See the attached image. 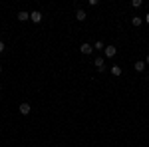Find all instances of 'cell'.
<instances>
[{
    "instance_id": "2",
    "label": "cell",
    "mask_w": 149,
    "mask_h": 147,
    "mask_svg": "<svg viewBox=\"0 0 149 147\" xmlns=\"http://www.w3.org/2000/svg\"><path fill=\"white\" fill-rule=\"evenodd\" d=\"M80 52L88 56V54H92V52H93V46H92V44H88V42H84V44L80 46Z\"/></svg>"
},
{
    "instance_id": "4",
    "label": "cell",
    "mask_w": 149,
    "mask_h": 147,
    "mask_svg": "<svg viewBox=\"0 0 149 147\" xmlns=\"http://www.w3.org/2000/svg\"><path fill=\"white\" fill-rule=\"evenodd\" d=\"M30 20L34 24H38V22H42V12H38V10H34V12H30Z\"/></svg>"
},
{
    "instance_id": "8",
    "label": "cell",
    "mask_w": 149,
    "mask_h": 147,
    "mask_svg": "<svg viewBox=\"0 0 149 147\" xmlns=\"http://www.w3.org/2000/svg\"><path fill=\"white\" fill-rule=\"evenodd\" d=\"M133 68H135V72H143V70H145V62H141V60H139V62L133 64Z\"/></svg>"
},
{
    "instance_id": "11",
    "label": "cell",
    "mask_w": 149,
    "mask_h": 147,
    "mask_svg": "<svg viewBox=\"0 0 149 147\" xmlns=\"http://www.w3.org/2000/svg\"><path fill=\"white\" fill-rule=\"evenodd\" d=\"M111 74H113L115 78H119V76H121V68H119V66H111Z\"/></svg>"
},
{
    "instance_id": "7",
    "label": "cell",
    "mask_w": 149,
    "mask_h": 147,
    "mask_svg": "<svg viewBox=\"0 0 149 147\" xmlns=\"http://www.w3.org/2000/svg\"><path fill=\"white\" fill-rule=\"evenodd\" d=\"M86 18H88V14H86L84 10H78V12H76V20H78V22H84Z\"/></svg>"
},
{
    "instance_id": "16",
    "label": "cell",
    "mask_w": 149,
    "mask_h": 147,
    "mask_svg": "<svg viewBox=\"0 0 149 147\" xmlns=\"http://www.w3.org/2000/svg\"><path fill=\"white\" fill-rule=\"evenodd\" d=\"M0 74H2V66H0Z\"/></svg>"
},
{
    "instance_id": "14",
    "label": "cell",
    "mask_w": 149,
    "mask_h": 147,
    "mask_svg": "<svg viewBox=\"0 0 149 147\" xmlns=\"http://www.w3.org/2000/svg\"><path fill=\"white\" fill-rule=\"evenodd\" d=\"M145 22L149 24V12H147V14H145Z\"/></svg>"
},
{
    "instance_id": "9",
    "label": "cell",
    "mask_w": 149,
    "mask_h": 147,
    "mask_svg": "<svg viewBox=\"0 0 149 147\" xmlns=\"http://www.w3.org/2000/svg\"><path fill=\"white\" fill-rule=\"evenodd\" d=\"M131 24H133V26H135V28H139V26H141V24H143V20H141V18H139V16H133V18H131Z\"/></svg>"
},
{
    "instance_id": "12",
    "label": "cell",
    "mask_w": 149,
    "mask_h": 147,
    "mask_svg": "<svg viewBox=\"0 0 149 147\" xmlns=\"http://www.w3.org/2000/svg\"><path fill=\"white\" fill-rule=\"evenodd\" d=\"M141 4H143V2H141V0H131V6H133V8H139V6H141Z\"/></svg>"
},
{
    "instance_id": "13",
    "label": "cell",
    "mask_w": 149,
    "mask_h": 147,
    "mask_svg": "<svg viewBox=\"0 0 149 147\" xmlns=\"http://www.w3.org/2000/svg\"><path fill=\"white\" fill-rule=\"evenodd\" d=\"M4 48H6V44H4V42H2V40H0V54H2V52H4Z\"/></svg>"
},
{
    "instance_id": "5",
    "label": "cell",
    "mask_w": 149,
    "mask_h": 147,
    "mask_svg": "<svg viewBox=\"0 0 149 147\" xmlns=\"http://www.w3.org/2000/svg\"><path fill=\"white\" fill-rule=\"evenodd\" d=\"M93 64H95V68L100 70V72L105 70V60H103V58H95V60H93Z\"/></svg>"
},
{
    "instance_id": "17",
    "label": "cell",
    "mask_w": 149,
    "mask_h": 147,
    "mask_svg": "<svg viewBox=\"0 0 149 147\" xmlns=\"http://www.w3.org/2000/svg\"><path fill=\"white\" fill-rule=\"evenodd\" d=\"M0 90H2V84H0Z\"/></svg>"
},
{
    "instance_id": "10",
    "label": "cell",
    "mask_w": 149,
    "mask_h": 147,
    "mask_svg": "<svg viewBox=\"0 0 149 147\" xmlns=\"http://www.w3.org/2000/svg\"><path fill=\"white\" fill-rule=\"evenodd\" d=\"M93 50H100V52H102V50H105V44H103L102 40H97V42L93 44Z\"/></svg>"
},
{
    "instance_id": "6",
    "label": "cell",
    "mask_w": 149,
    "mask_h": 147,
    "mask_svg": "<svg viewBox=\"0 0 149 147\" xmlns=\"http://www.w3.org/2000/svg\"><path fill=\"white\" fill-rule=\"evenodd\" d=\"M18 20L20 22H26V20H30V12H18Z\"/></svg>"
},
{
    "instance_id": "3",
    "label": "cell",
    "mask_w": 149,
    "mask_h": 147,
    "mask_svg": "<svg viewBox=\"0 0 149 147\" xmlns=\"http://www.w3.org/2000/svg\"><path fill=\"white\" fill-rule=\"evenodd\" d=\"M103 54H105L107 58H113L115 54H117V48H115V46H105V50H103Z\"/></svg>"
},
{
    "instance_id": "15",
    "label": "cell",
    "mask_w": 149,
    "mask_h": 147,
    "mask_svg": "<svg viewBox=\"0 0 149 147\" xmlns=\"http://www.w3.org/2000/svg\"><path fill=\"white\" fill-rule=\"evenodd\" d=\"M145 64H149V54H147V62H145Z\"/></svg>"
},
{
    "instance_id": "1",
    "label": "cell",
    "mask_w": 149,
    "mask_h": 147,
    "mask_svg": "<svg viewBox=\"0 0 149 147\" xmlns=\"http://www.w3.org/2000/svg\"><path fill=\"white\" fill-rule=\"evenodd\" d=\"M18 111L22 113V115H28V113L32 111V107H30V103H28V102H22L20 105H18Z\"/></svg>"
}]
</instances>
